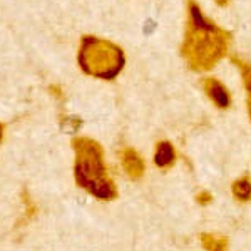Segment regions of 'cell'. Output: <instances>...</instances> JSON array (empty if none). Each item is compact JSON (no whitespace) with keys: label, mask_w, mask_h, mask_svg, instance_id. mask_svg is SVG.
<instances>
[{"label":"cell","mask_w":251,"mask_h":251,"mask_svg":"<svg viewBox=\"0 0 251 251\" xmlns=\"http://www.w3.org/2000/svg\"><path fill=\"white\" fill-rule=\"evenodd\" d=\"M2 134H3V126L0 124V139H2Z\"/></svg>","instance_id":"cell-11"},{"label":"cell","mask_w":251,"mask_h":251,"mask_svg":"<svg viewBox=\"0 0 251 251\" xmlns=\"http://www.w3.org/2000/svg\"><path fill=\"white\" fill-rule=\"evenodd\" d=\"M77 60L87 75L104 80L116 79L126 64L123 49L111 40L94 35H84L80 39Z\"/></svg>","instance_id":"cell-3"},{"label":"cell","mask_w":251,"mask_h":251,"mask_svg":"<svg viewBox=\"0 0 251 251\" xmlns=\"http://www.w3.org/2000/svg\"><path fill=\"white\" fill-rule=\"evenodd\" d=\"M188 12L189 19L186 24L181 55L193 71H209L228 54L231 46V34L204 17L194 0L188 2Z\"/></svg>","instance_id":"cell-1"},{"label":"cell","mask_w":251,"mask_h":251,"mask_svg":"<svg viewBox=\"0 0 251 251\" xmlns=\"http://www.w3.org/2000/svg\"><path fill=\"white\" fill-rule=\"evenodd\" d=\"M211 201H213V194L209 191H201L196 194V203L200 206H208L211 204Z\"/></svg>","instance_id":"cell-10"},{"label":"cell","mask_w":251,"mask_h":251,"mask_svg":"<svg viewBox=\"0 0 251 251\" xmlns=\"http://www.w3.org/2000/svg\"><path fill=\"white\" fill-rule=\"evenodd\" d=\"M233 196L238 201H250L251 200V179L248 176H243L240 179H236L231 186Z\"/></svg>","instance_id":"cell-9"},{"label":"cell","mask_w":251,"mask_h":251,"mask_svg":"<svg viewBox=\"0 0 251 251\" xmlns=\"http://www.w3.org/2000/svg\"><path fill=\"white\" fill-rule=\"evenodd\" d=\"M203 89L206 92V96L214 102V106L220 109H228L231 106V96H229L228 89L225 84H221L218 79L208 77L203 80Z\"/></svg>","instance_id":"cell-4"},{"label":"cell","mask_w":251,"mask_h":251,"mask_svg":"<svg viewBox=\"0 0 251 251\" xmlns=\"http://www.w3.org/2000/svg\"><path fill=\"white\" fill-rule=\"evenodd\" d=\"M201 245L206 251H228L229 241L226 236H218V234L203 233L200 236Z\"/></svg>","instance_id":"cell-8"},{"label":"cell","mask_w":251,"mask_h":251,"mask_svg":"<svg viewBox=\"0 0 251 251\" xmlns=\"http://www.w3.org/2000/svg\"><path fill=\"white\" fill-rule=\"evenodd\" d=\"M74 159V179L77 186L100 201H112L117 198V188L112 183L104 161V149L91 137L72 139Z\"/></svg>","instance_id":"cell-2"},{"label":"cell","mask_w":251,"mask_h":251,"mask_svg":"<svg viewBox=\"0 0 251 251\" xmlns=\"http://www.w3.org/2000/svg\"><path fill=\"white\" fill-rule=\"evenodd\" d=\"M121 161H123V168H124L126 174H127L131 179L137 181L143 177L146 164L136 149L124 148L123 151H121Z\"/></svg>","instance_id":"cell-5"},{"label":"cell","mask_w":251,"mask_h":251,"mask_svg":"<svg viewBox=\"0 0 251 251\" xmlns=\"http://www.w3.org/2000/svg\"><path fill=\"white\" fill-rule=\"evenodd\" d=\"M231 60L241 72L243 84H245V89H246V106H248V114L251 119V64L245 62V60H241L238 57H233Z\"/></svg>","instance_id":"cell-7"},{"label":"cell","mask_w":251,"mask_h":251,"mask_svg":"<svg viewBox=\"0 0 251 251\" xmlns=\"http://www.w3.org/2000/svg\"><path fill=\"white\" fill-rule=\"evenodd\" d=\"M154 163L157 168L166 169L171 168L176 163V151H174L173 144L169 141H161L156 144V151H154Z\"/></svg>","instance_id":"cell-6"}]
</instances>
